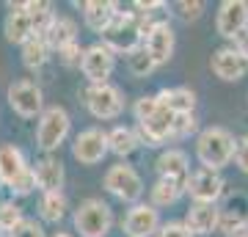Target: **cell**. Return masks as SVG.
<instances>
[{
    "mask_svg": "<svg viewBox=\"0 0 248 237\" xmlns=\"http://www.w3.org/2000/svg\"><path fill=\"white\" fill-rule=\"evenodd\" d=\"M234 50H237V53H240V55H243V58L248 61V28H246V31H243V33L237 36V39H234Z\"/></svg>",
    "mask_w": 248,
    "mask_h": 237,
    "instance_id": "obj_41",
    "label": "cell"
},
{
    "mask_svg": "<svg viewBox=\"0 0 248 237\" xmlns=\"http://www.w3.org/2000/svg\"><path fill=\"white\" fill-rule=\"evenodd\" d=\"M102 185H105V190L113 196V199L130 204V207L141 202L143 190H146V188H143L141 174H138L133 166H124V163H116V166L108 168Z\"/></svg>",
    "mask_w": 248,
    "mask_h": 237,
    "instance_id": "obj_5",
    "label": "cell"
},
{
    "mask_svg": "<svg viewBox=\"0 0 248 237\" xmlns=\"http://www.w3.org/2000/svg\"><path fill=\"white\" fill-rule=\"evenodd\" d=\"M45 42L50 50H61V47H66V44L78 42V22L72 17H66V14H58V17L53 19V25L47 28L45 33Z\"/></svg>",
    "mask_w": 248,
    "mask_h": 237,
    "instance_id": "obj_22",
    "label": "cell"
},
{
    "mask_svg": "<svg viewBox=\"0 0 248 237\" xmlns=\"http://www.w3.org/2000/svg\"><path fill=\"white\" fill-rule=\"evenodd\" d=\"M127 69L133 72L135 78H149L152 72L157 69V63L152 61V55L143 47H138V50H133V53L127 55Z\"/></svg>",
    "mask_w": 248,
    "mask_h": 237,
    "instance_id": "obj_31",
    "label": "cell"
},
{
    "mask_svg": "<svg viewBox=\"0 0 248 237\" xmlns=\"http://www.w3.org/2000/svg\"><path fill=\"white\" fill-rule=\"evenodd\" d=\"M174 119L177 113H171L169 108L160 105L155 113L146 119V122L138 124V141L141 146H163L166 141H171V127H174Z\"/></svg>",
    "mask_w": 248,
    "mask_h": 237,
    "instance_id": "obj_14",
    "label": "cell"
},
{
    "mask_svg": "<svg viewBox=\"0 0 248 237\" xmlns=\"http://www.w3.org/2000/svg\"><path fill=\"white\" fill-rule=\"evenodd\" d=\"M143 50L152 55V61L163 66V63L171 61L174 55V47H177V39H174V28L166 22V19H157L155 25L149 28V33L143 36Z\"/></svg>",
    "mask_w": 248,
    "mask_h": 237,
    "instance_id": "obj_13",
    "label": "cell"
},
{
    "mask_svg": "<svg viewBox=\"0 0 248 237\" xmlns=\"http://www.w3.org/2000/svg\"><path fill=\"white\" fill-rule=\"evenodd\" d=\"M234 152H237V141L226 127H204L196 138V158L202 168L221 171L234 160Z\"/></svg>",
    "mask_w": 248,
    "mask_h": 237,
    "instance_id": "obj_1",
    "label": "cell"
},
{
    "mask_svg": "<svg viewBox=\"0 0 248 237\" xmlns=\"http://www.w3.org/2000/svg\"><path fill=\"white\" fill-rule=\"evenodd\" d=\"M223 176L221 171L213 168H196L190 171L187 179V196L193 199V204H215L223 196Z\"/></svg>",
    "mask_w": 248,
    "mask_h": 237,
    "instance_id": "obj_11",
    "label": "cell"
},
{
    "mask_svg": "<svg viewBox=\"0 0 248 237\" xmlns=\"http://www.w3.org/2000/svg\"><path fill=\"white\" fill-rule=\"evenodd\" d=\"M160 108V102H157V97L152 94V97H138L135 99V105H133V116H135V122L141 124V122H146L155 111Z\"/></svg>",
    "mask_w": 248,
    "mask_h": 237,
    "instance_id": "obj_35",
    "label": "cell"
},
{
    "mask_svg": "<svg viewBox=\"0 0 248 237\" xmlns=\"http://www.w3.org/2000/svg\"><path fill=\"white\" fill-rule=\"evenodd\" d=\"M33 174H36V188L42 190V193H55V190H61L63 188V163L53 155H47V158L36 160L33 166Z\"/></svg>",
    "mask_w": 248,
    "mask_h": 237,
    "instance_id": "obj_20",
    "label": "cell"
},
{
    "mask_svg": "<svg viewBox=\"0 0 248 237\" xmlns=\"http://www.w3.org/2000/svg\"><path fill=\"white\" fill-rule=\"evenodd\" d=\"M3 33L11 44H22L33 36V28H31V17L25 11V3H9V14H6V22H3Z\"/></svg>",
    "mask_w": 248,
    "mask_h": 237,
    "instance_id": "obj_19",
    "label": "cell"
},
{
    "mask_svg": "<svg viewBox=\"0 0 248 237\" xmlns=\"http://www.w3.org/2000/svg\"><path fill=\"white\" fill-rule=\"evenodd\" d=\"M22 221H25V212H22V207H19L14 199L0 202V232H3V235H11Z\"/></svg>",
    "mask_w": 248,
    "mask_h": 237,
    "instance_id": "obj_29",
    "label": "cell"
},
{
    "mask_svg": "<svg viewBox=\"0 0 248 237\" xmlns=\"http://www.w3.org/2000/svg\"><path fill=\"white\" fill-rule=\"evenodd\" d=\"M210 66H213V75L218 80H223V83H234V80L248 75V61L234 50V47H221V50H215L213 58H210Z\"/></svg>",
    "mask_w": 248,
    "mask_h": 237,
    "instance_id": "obj_16",
    "label": "cell"
},
{
    "mask_svg": "<svg viewBox=\"0 0 248 237\" xmlns=\"http://www.w3.org/2000/svg\"><path fill=\"white\" fill-rule=\"evenodd\" d=\"M25 11H28V17H31L33 36H45L47 28L53 25V19L58 17L53 11V3H47V0H25Z\"/></svg>",
    "mask_w": 248,
    "mask_h": 237,
    "instance_id": "obj_26",
    "label": "cell"
},
{
    "mask_svg": "<svg viewBox=\"0 0 248 237\" xmlns=\"http://www.w3.org/2000/svg\"><path fill=\"white\" fill-rule=\"evenodd\" d=\"M174 9H177V17L182 22H196L204 14V3L202 0H179Z\"/></svg>",
    "mask_w": 248,
    "mask_h": 237,
    "instance_id": "obj_34",
    "label": "cell"
},
{
    "mask_svg": "<svg viewBox=\"0 0 248 237\" xmlns=\"http://www.w3.org/2000/svg\"><path fill=\"white\" fill-rule=\"evenodd\" d=\"M102 44L110 47L116 55H130L143 44V31H141V17L135 11H119L113 22L102 33Z\"/></svg>",
    "mask_w": 248,
    "mask_h": 237,
    "instance_id": "obj_2",
    "label": "cell"
},
{
    "mask_svg": "<svg viewBox=\"0 0 248 237\" xmlns=\"http://www.w3.org/2000/svg\"><path fill=\"white\" fill-rule=\"evenodd\" d=\"M6 237H47V232H45V226H42V221L25 218L11 235H6Z\"/></svg>",
    "mask_w": 248,
    "mask_h": 237,
    "instance_id": "obj_37",
    "label": "cell"
},
{
    "mask_svg": "<svg viewBox=\"0 0 248 237\" xmlns=\"http://www.w3.org/2000/svg\"><path fill=\"white\" fill-rule=\"evenodd\" d=\"M6 99L11 111L22 119H39L45 111V94L33 80H14L6 91Z\"/></svg>",
    "mask_w": 248,
    "mask_h": 237,
    "instance_id": "obj_7",
    "label": "cell"
},
{
    "mask_svg": "<svg viewBox=\"0 0 248 237\" xmlns=\"http://www.w3.org/2000/svg\"><path fill=\"white\" fill-rule=\"evenodd\" d=\"M83 102L89 108V113L99 122H110L119 119L124 111V94L122 88L113 83H99V86H89L83 94Z\"/></svg>",
    "mask_w": 248,
    "mask_h": 237,
    "instance_id": "obj_6",
    "label": "cell"
},
{
    "mask_svg": "<svg viewBox=\"0 0 248 237\" xmlns=\"http://www.w3.org/2000/svg\"><path fill=\"white\" fill-rule=\"evenodd\" d=\"M108 155V132L102 127H86L72 141V158L80 166H97Z\"/></svg>",
    "mask_w": 248,
    "mask_h": 237,
    "instance_id": "obj_9",
    "label": "cell"
},
{
    "mask_svg": "<svg viewBox=\"0 0 248 237\" xmlns=\"http://www.w3.org/2000/svg\"><path fill=\"white\" fill-rule=\"evenodd\" d=\"M234 163L243 174H248V135L237 141V152H234Z\"/></svg>",
    "mask_w": 248,
    "mask_h": 237,
    "instance_id": "obj_40",
    "label": "cell"
},
{
    "mask_svg": "<svg viewBox=\"0 0 248 237\" xmlns=\"http://www.w3.org/2000/svg\"><path fill=\"white\" fill-rule=\"evenodd\" d=\"M248 28V0H223L218 6V17H215V31L223 39H237Z\"/></svg>",
    "mask_w": 248,
    "mask_h": 237,
    "instance_id": "obj_12",
    "label": "cell"
},
{
    "mask_svg": "<svg viewBox=\"0 0 248 237\" xmlns=\"http://www.w3.org/2000/svg\"><path fill=\"white\" fill-rule=\"evenodd\" d=\"M0 237H3V232H0Z\"/></svg>",
    "mask_w": 248,
    "mask_h": 237,
    "instance_id": "obj_44",
    "label": "cell"
},
{
    "mask_svg": "<svg viewBox=\"0 0 248 237\" xmlns=\"http://www.w3.org/2000/svg\"><path fill=\"white\" fill-rule=\"evenodd\" d=\"M72 132V119L66 113V108L61 105H50L42 111L39 122H36V146L47 155L61 149V143L69 138Z\"/></svg>",
    "mask_w": 248,
    "mask_h": 237,
    "instance_id": "obj_3",
    "label": "cell"
},
{
    "mask_svg": "<svg viewBox=\"0 0 248 237\" xmlns=\"http://www.w3.org/2000/svg\"><path fill=\"white\" fill-rule=\"evenodd\" d=\"M155 237H193V235L185 229L182 221H169V223H160V229H157Z\"/></svg>",
    "mask_w": 248,
    "mask_h": 237,
    "instance_id": "obj_38",
    "label": "cell"
},
{
    "mask_svg": "<svg viewBox=\"0 0 248 237\" xmlns=\"http://www.w3.org/2000/svg\"><path fill=\"white\" fill-rule=\"evenodd\" d=\"M138 146H141V141H138V132L133 127L119 124L108 132V152H113L116 158H130Z\"/></svg>",
    "mask_w": 248,
    "mask_h": 237,
    "instance_id": "obj_24",
    "label": "cell"
},
{
    "mask_svg": "<svg viewBox=\"0 0 248 237\" xmlns=\"http://www.w3.org/2000/svg\"><path fill=\"white\" fill-rule=\"evenodd\" d=\"M155 168H157V179H169V182L179 185V188L187 193L190 160H187V155L182 149H177V146L163 149L160 152V158H157V163H155Z\"/></svg>",
    "mask_w": 248,
    "mask_h": 237,
    "instance_id": "obj_15",
    "label": "cell"
},
{
    "mask_svg": "<svg viewBox=\"0 0 248 237\" xmlns=\"http://www.w3.org/2000/svg\"><path fill=\"white\" fill-rule=\"evenodd\" d=\"M240 237H248V229H246V232H243V235H240Z\"/></svg>",
    "mask_w": 248,
    "mask_h": 237,
    "instance_id": "obj_43",
    "label": "cell"
},
{
    "mask_svg": "<svg viewBox=\"0 0 248 237\" xmlns=\"http://www.w3.org/2000/svg\"><path fill=\"white\" fill-rule=\"evenodd\" d=\"M53 237H75L72 232H53Z\"/></svg>",
    "mask_w": 248,
    "mask_h": 237,
    "instance_id": "obj_42",
    "label": "cell"
},
{
    "mask_svg": "<svg viewBox=\"0 0 248 237\" xmlns=\"http://www.w3.org/2000/svg\"><path fill=\"white\" fill-rule=\"evenodd\" d=\"M157 102L163 108H169L171 113H193V108H196V94L190 91V88L185 86H177V88H160L157 94Z\"/></svg>",
    "mask_w": 248,
    "mask_h": 237,
    "instance_id": "obj_23",
    "label": "cell"
},
{
    "mask_svg": "<svg viewBox=\"0 0 248 237\" xmlns=\"http://www.w3.org/2000/svg\"><path fill=\"white\" fill-rule=\"evenodd\" d=\"M22 63H25L28 69H42L47 61H50V47H47V42H45V36H31L22 47Z\"/></svg>",
    "mask_w": 248,
    "mask_h": 237,
    "instance_id": "obj_27",
    "label": "cell"
},
{
    "mask_svg": "<svg viewBox=\"0 0 248 237\" xmlns=\"http://www.w3.org/2000/svg\"><path fill=\"white\" fill-rule=\"evenodd\" d=\"M11 196H31L36 190V174H33V166L28 168V171H22V174L14 179V182L9 185Z\"/></svg>",
    "mask_w": 248,
    "mask_h": 237,
    "instance_id": "obj_33",
    "label": "cell"
},
{
    "mask_svg": "<svg viewBox=\"0 0 248 237\" xmlns=\"http://www.w3.org/2000/svg\"><path fill=\"white\" fill-rule=\"evenodd\" d=\"M160 229V210L146 202L133 204L122 218V232L127 237H155Z\"/></svg>",
    "mask_w": 248,
    "mask_h": 237,
    "instance_id": "obj_10",
    "label": "cell"
},
{
    "mask_svg": "<svg viewBox=\"0 0 248 237\" xmlns=\"http://www.w3.org/2000/svg\"><path fill=\"white\" fill-rule=\"evenodd\" d=\"M66 210H69V202H66L63 190L42 193V199H39V218H42V223H61L66 218Z\"/></svg>",
    "mask_w": 248,
    "mask_h": 237,
    "instance_id": "obj_25",
    "label": "cell"
},
{
    "mask_svg": "<svg viewBox=\"0 0 248 237\" xmlns=\"http://www.w3.org/2000/svg\"><path fill=\"white\" fill-rule=\"evenodd\" d=\"M149 196H152V207H174V204L185 196V190L179 188V185H174V182H169V179H157V182L152 185V190H149Z\"/></svg>",
    "mask_w": 248,
    "mask_h": 237,
    "instance_id": "obj_28",
    "label": "cell"
},
{
    "mask_svg": "<svg viewBox=\"0 0 248 237\" xmlns=\"http://www.w3.org/2000/svg\"><path fill=\"white\" fill-rule=\"evenodd\" d=\"M246 229H248V221H246V215H240V212L226 210V212H221V215H218V232H221V235L240 237Z\"/></svg>",
    "mask_w": 248,
    "mask_h": 237,
    "instance_id": "obj_30",
    "label": "cell"
},
{
    "mask_svg": "<svg viewBox=\"0 0 248 237\" xmlns=\"http://www.w3.org/2000/svg\"><path fill=\"white\" fill-rule=\"evenodd\" d=\"M218 215H221V210L215 207V204H190L185 212V229L190 232V235H213V232H218Z\"/></svg>",
    "mask_w": 248,
    "mask_h": 237,
    "instance_id": "obj_17",
    "label": "cell"
},
{
    "mask_svg": "<svg viewBox=\"0 0 248 237\" xmlns=\"http://www.w3.org/2000/svg\"><path fill=\"white\" fill-rule=\"evenodd\" d=\"M28 168H31V163H28L25 152L19 149V146H14V143H3L0 146V185L3 188H9Z\"/></svg>",
    "mask_w": 248,
    "mask_h": 237,
    "instance_id": "obj_21",
    "label": "cell"
},
{
    "mask_svg": "<svg viewBox=\"0 0 248 237\" xmlns=\"http://www.w3.org/2000/svg\"><path fill=\"white\" fill-rule=\"evenodd\" d=\"M80 11H83L86 28L102 36L108 31V25L113 22V17L119 14V6L110 3V0H86V3H80Z\"/></svg>",
    "mask_w": 248,
    "mask_h": 237,
    "instance_id": "obj_18",
    "label": "cell"
},
{
    "mask_svg": "<svg viewBox=\"0 0 248 237\" xmlns=\"http://www.w3.org/2000/svg\"><path fill=\"white\" fill-rule=\"evenodd\" d=\"M169 6L166 0H135L133 9L138 11V14H155V11H163Z\"/></svg>",
    "mask_w": 248,
    "mask_h": 237,
    "instance_id": "obj_39",
    "label": "cell"
},
{
    "mask_svg": "<svg viewBox=\"0 0 248 237\" xmlns=\"http://www.w3.org/2000/svg\"><path fill=\"white\" fill-rule=\"evenodd\" d=\"M72 223L80 237H108L113 229V210L102 199H83L72 215Z\"/></svg>",
    "mask_w": 248,
    "mask_h": 237,
    "instance_id": "obj_4",
    "label": "cell"
},
{
    "mask_svg": "<svg viewBox=\"0 0 248 237\" xmlns=\"http://www.w3.org/2000/svg\"><path fill=\"white\" fill-rule=\"evenodd\" d=\"M83 50H86V47H83V44L80 42H72V44H66V47H61V50H58V61L63 63V66H80V61H83Z\"/></svg>",
    "mask_w": 248,
    "mask_h": 237,
    "instance_id": "obj_36",
    "label": "cell"
},
{
    "mask_svg": "<svg viewBox=\"0 0 248 237\" xmlns=\"http://www.w3.org/2000/svg\"><path fill=\"white\" fill-rule=\"evenodd\" d=\"M199 122H196V113H179L174 119V127H171V141H179V138H187L190 132H196Z\"/></svg>",
    "mask_w": 248,
    "mask_h": 237,
    "instance_id": "obj_32",
    "label": "cell"
},
{
    "mask_svg": "<svg viewBox=\"0 0 248 237\" xmlns=\"http://www.w3.org/2000/svg\"><path fill=\"white\" fill-rule=\"evenodd\" d=\"M80 69L86 75L91 86H99V83H110V75L116 69V53L110 47H105L102 42L89 44L83 50V61H80Z\"/></svg>",
    "mask_w": 248,
    "mask_h": 237,
    "instance_id": "obj_8",
    "label": "cell"
}]
</instances>
